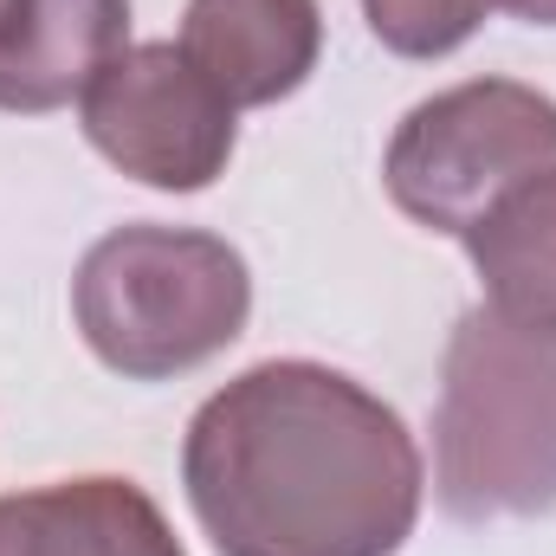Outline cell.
Returning <instances> with one entry per match:
<instances>
[{"mask_svg":"<svg viewBox=\"0 0 556 556\" xmlns=\"http://www.w3.org/2000/svg\"><path fill=\"white\" fill-rule=\"evenodd\" d=\"M175 46L233 111H253L317 72L324 13L317 0H188Z\"/></svg>","mask_w":556,"mask_h":556,"instance_id":"8992f818","label":"cell"},{"mask_svg":"<svg viewBox=\"0 0 556 556\" xmlns=\"http://www.w3.org/2000/svg\"><path fill=\"white\" fill-rule=\"evenodd\" d=\"M0 556H188L130 479H59L0 498Z\"/></svg>","mask_w":556,"mask_h":556,"instance_id":"ba28073f","label":"cell"},{"mask_svg":"<svg viewBox=\"0 0 556 556\" xmlns=\"http://www.w3.org/2000/svg\"><path fill=\"white\" fill-rule=\"evenodd\" d=\"M124 46L130 0H0V111H65Z\"/></svg>","mask_w":556,"mask_h":556,"instance_id":"52a82bcc","label":"cell"},{"mask_svg":"<svg viewBox=\"0 0 556 556\" xmlns=\"http://www.w3.org/2000/svg\"><path fill=\"white\" fill-rule=\"evenodd\" d=\"M556 168V104L511 78L433 91L402 117L382 181L389 201L427 233L466 240L505 194Z\"/></svg>","mask_w":556,"mask_h":556,"instance_id":"277c9868","label":"cell"},{"mask_svg":"<svg viewBox=\"0 0 556 556\" xmlns=\"http://www.w3.org/2000/svg\"><path fill=\"white\" fill-rule=\"evenodd\" d=\"M492 7H505V13H518L531 26H556V0H492Z\"/></svg>","mask_w":556,"mask_h":556,"instance_id":"8fae6325","label":"cell"},{"mask_svg":"<svg viewBox=\"0 0 556 556\" xmlns=\"http://www.w3.org/2000/svg\"><path fill=\"white\" fill-rule=\"evenodd\" d=\"M433 485L459 525L556 505V324L479 304L453 324L433 408Z\"/></svg>","mask_w":556,"mask_h":556,"instance_id":"7a4b0ae2","label":"cell"},{"mask_svg":"<svg viewBox=\"0 0 556 556\" xmlns=\"http://www.w3.org/2000/svg\"><path fill=\"white\" fill-rule=\"evenodd\" d=\"M181 485L220 556H395L420 453L389 402L324 363H260L188 420Z\"/></svg>","mask_w":556,"mask_h":556,"instance_id":"6da1fadb","label":"cell"},{"mask_svg":"<svg viewBox=\"0 0 556 556\" xmlns=\"http://www.w3.org/2000/svg\"><path fill=\"white\" fill-rule=\"evenodd\" d=\"M78 111L104 162L168 194L207 188L233 155V104L188 65L175 39L124 46L91 78Z\"/></svg>","mask_w":556,"mask_h":556,"instance_id":"5b68a950","label":"cell"},{"mask_svg":"<svg viewBox=\"0 0 556 556\" xmlns=\"http://www.w3.org/2000/svg\"><path fill=\"white\" fill-rule=\"evenodd\" d=\"M466 253L485 285V304L525 324H556V168L505 194L466 233Z\"/></svg>","mask_w":556,"mask_h":556,"instance_id":"9c48e42d","label":"cell"},{"mask_svg":"<svg viewBox=\"0 0 556 556\" xmlns=\"http://www.w3.org/2000/svg\"><path fill=\"white\" fill-rule=\"evenodd\" d=\"M247 260L194 227H111L72 278V317L91 356L130 382L201 369L247 330Z\"/></svg>","mask_w":556,"mask_h":556,"instance_id":"3957f363","label":"cell"},{"mask_svg":"<svg viewBox=\"0 0 556 556\" xmlns=\"http://www.w3.org/2000/svg\"><path fill=\"white\" fill-rule=\"evenodd\" d=\"M369 33L402 59H440L479 33L492 0H363Z\"/></svg>","mask_w":556,"mask_h":556,"instance_id":"30bf717a","label":"cell"}]
</instances>
